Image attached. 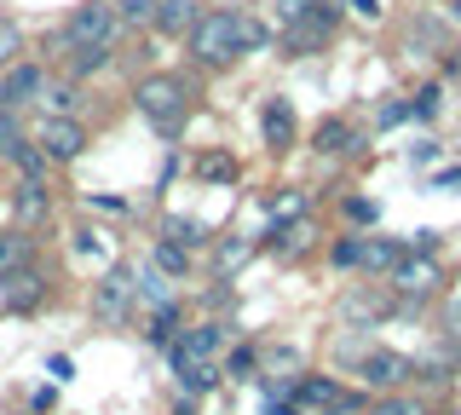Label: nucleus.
<instances>
[{
  "label": "nucleus",
  "instance_id": "2eb2a0df",
  "mask_svg": "<svg viewBox=\"0 0 461 415\" xmlns=\"http://www.w3.org/2000/svg\"><path fill=\"white\" fill-rule=\"evenodd\" d=\"M456 369H461V340H456V335H450V340H432V347L415 357V375L432 381V386H444Z\"/></svg>",
  "mask_w": 461,
  "mask_h": 415
},
{
  "label": "nucleus",
  "instance_id": "c85d7f7f",
  "mask_svg": "<svg viewBox=\"0 0 461 415\" xmlns=\"http://www.w3.org/2000/svg\"><path fill=\"white\" fill-rule=\"evenodd\" d=\"M150 260L162 266L167 277H185V271H191V248H179V242H167V237H162V242H156V254H150Z\"/></svg>",
  "mask_w": 461,
  "mask_h": 415
},
{
  "label": "nucleus",
  "instance_id": "2f4dec72",
  "mask_svg": "<svg viewBox=\"0 0 461 415\" xmlns=\"http://www.w3.org/2000/svg\"><path fill=\"white\" fill-rule=\"evenodd\" d=\"M115 12H122V30H150L156 0H115Z\"/></svg>",
  "mask_w": 461,
  "mask_h": 415
},
{
  "label": "nucleus",
  "instance_id": "b1692460",
  "mask_svg": "<svg viewBox=\"0 0 461 415\" xmlns=\"http://www.w3.org/2000/svg\"><path fill=\"white\" fill-rule=\"evenodd\" d=\"M403 260V242H393V237H364V266L357 271H393Z\"/></svg>",
  "mask_w": 461,
  "mask_h": 415
},
{
  "label": "nucleus",
  "instance_id": "c03bdc74",
  "mask_svg": "<svg viewBox=\"0 0 461 415\" xmlns=\"http://www.w3.org/2000/svg\"><path fill=\"white\" fill-rule=\"evenodd\" d=\"M335 6L357 12V18H364V23H381V0H335Z\"/></svg>",
  "mask_w": 461,
  "mask_h": 415
},
{
  "label": "nucleus",
  "instance_id": "0eeeda50",
  "mask_svg": "<svg viewBox=\"0 0 461 415\" xmlns=\"http://www.w3.org/2000/svg\"><path fill=\"white\" fill-rule=\"evenodd\" d=\"M335 18H340V6H323V12H306V18L283 23V52H288V59L323 52V47H329V35H335Z\"/></svg>",
  "mask_w": 461,
  "mask_h": 415
},
{
  "label": "nucleus",
  "instance_id": "a211bd4d",
  "mask_svg": "<svg viewBox=\"0 0 461 415\" xmlns=\"http://www.w3.org/2000/svg\"><path fill=\"white\" fill-rule=\"evenodd\" d=\"M196 18H202L196 0H156L150 30H156V35H191V23H196Z\"/></svg>",
  "mask_w": 461,
  "mask_h": 415
},
{
  "label": "nucleus",
  "instance_id": "39448f33",
  "mask_svg": "<svg viewBox=\"0 0 461 415\" xmlns=\"http://www.w3.org/2000/svg\"><path fill=\"white\" fill-rule=\"evenodd\" d=\"M220 352H225V329L220 323H191V329H179V340L167 347V364H173V375H185L191 364H220Z\"/></svg>",
  "mask_w": 461,
  "mask_h": 415
},
{
  "label": "nucleus",
  "instance_id": "f8f14e48",
  "mask_svg": "<svg viewBox=\"0 0 461 415\" xmlns=\"http://www.w3.org/2000/svg\"><path fill=\"white\" fill-rule=\"evenodd\" d=\"M312 150L317 156H357V150H364V133H357L346 116H329V122L312 127Z\"/></svg>",
  "mask_w": 461,
  "mask_h": 415
},
{
  "label": "nucleus",
  "instance_id": "7c9ffc66",
  "mask_svg": "<svg viewBox=\"0 0 461 415\" xmlns=\"http://www.w3.org/2000/svg\"><path fill=\"white\" fill-rule=\"evenodd\" d=\"M162 277H167V271L156 266V260H150V266L139 271V294H144V300H156V306H167V300H173V289H167Z\"/></svg>",
  "mask_w": 461,
  "mask_h": 415
},
{
  "label": "nucleus",
  "instance_id": "412c9836",
  "mask_svg": "<svg viewBox=\"0 0 461 415\" xmlns=\"http://www.w3.org/2000/svg\"><path fill=\"white\" fill-rule=\"evenodd\" d=\"M162 237L167 242H179V248H213V231H208V225H202V220H191V213H167V220H162Z\"/></svg>",
  "mask_w": 461,
  "mask_h": 415
},
{
  "label": "nucleus",
  "instance_id": "6e6552de",
  "mask_svg": "<svg viewBox=\"0 0 461 415\" xmlns=\"http://www.w3.org/2000/svg\"><path fill=\"white\" fill-rule=\"evenodd\" d=\"M357 375H364L375 392H403V381L415 375V357H403L393 347H369L364 357H357Z\"/></svg>",
  "mask_w": 461,
  "mask_h": 415
},
{
  "label": "nucleus",
  "instance_id": "423d86ee",
  "mask_svg": "<svg viewBox=\"0 0 461 415\" xmlns=\"http://www.w3.org/2000/svg\"><path fill=\"white\" fill-rule=\"evenodd\" d=\"M386 277H393V289H398L403 300H427V294H438L444 266L432 260V254H421V248H403V260L386 271Z\"/></svg>",
  "mask_w": 461,
  "mask_h": 415
},
{
  "label": "nucleus",
  "instance_id": "f03ea898",
  "mask_svg": "<svg viewBox=\"0 0 461 415\" xmlns=\"http://www.w3.org/2000/svg\"><path fill=\"white\" fill-rule=\"evenodd\" d=\"M185 47H191V59H196L202 69H230V64L242 59V12H230V6H202V18L191 23Z\"/></svg>",
  "mask_w": 461,
  "mask_h": 415
},
{
  "label": "nucleus",
  "instance_id": "473e14b6",
  "mask_svg": "<svg viewBox=\"0 0 461 415\" xmlns=\"http://www.w3.org/2000/svg\"><path fill=\"white\" fill-rule=\"evenodd\" d=\"M329 260H335L340 271H357V266H364V237H335Z\"/></svg>",
  "mask_w": 461,
  "mask_h": 415
},
{
  "label": "nucleus",
  "instance_id": "4c0bfd02",
  "mask_svg": "<svg viewBox=\"0 0 461 415\" xmlns=\"http://www.w3.org/2000/svg\"><path fill=\"white\" fill-rule=\"evenodd\" d=\"M18 145H23V127H18V116H12V104H6L0 110V156H12Z\"/></svg>",
  "mask_w": 461,
  "mask_h": 415
},
{
  "label": "nucleus",
  "instance_id": "49530a36",
  "mask_svg": "<svg viewBox=\"0 0 461 415\" xmlns=\"http://www.w3.org/2000/svg\"><path fill=\"white\" fill-rule=\"evenodd\" d=\"M0 110H6V81H0Z\"/></svg>",
  "mask_w": 461,
  "mask_h": 415
},
{
  "label": "nucleus",
  "instance_id": "79ce46f5",
  "mask_svg": "<svg viewBox=\"0 0 461 415\" xmlns=\"http://www.w3.org/2000/svg\"><path fill=\"white\" fill-rule=\"evenodd\" d=\"M369 415H421V410H415V404H410L403 392H381V404H375Z\"/></svg>",
  "mask_w": 461,
  "mask_h": 415
},
{
  "label": "nucleus",
  "instance_id": "de8ad7c7",
  "mask_svg": "<svg viewBox=\"0 0 461 415\" xmlns=\"http://www.w3.org/2000/svg\"><path fill=\"white\" fill-rule=\"evenodd\" d=\"M179 415H191V404H185V410H179Z\"/></svg>",
  "mask_w": 461,
  "mask_h": 415
},
{
  "label": "nucleus",
  "instance_id": "f704fd0d",
  "mask_svg": "<svg viewBox=\"0 0 461 415\" xmlns=\"http://www.w3.org/2000/svg\"><path fill=\"white\" fill-rule=\"evenodd\" d=\"M18 52H23V30H18L12 18H0V69L18 64Z\"/></svg>",
  "mask_w": 461,
  "mask_h": 415
},
{
  "label": "nucleus",
  "instance_id": "9d476101",
  "mask_svg": "<svg viewBox=\"0 0 461 415\" xmlns=\"http://www.w3.org/2000/svg\"><path fill=\"white\" fill-rule=\"evenodd\" d=\"M35 145L47 150V162H76V156L86 150V127L76 116H47L35 127Z\"/></svg>",
  "mask_w": 461,
  "mask_h": 415
},
{
  "label": "nucleus",
  "instance_id": "37998d69",
  "mask_svg": "<svg viewBox=\"0 0 461 415\" xmlns=\"http://www.w3.org/2000/svg\"><path fill=\"white\" fill-rule=\"evenodd\" d=\"M410 116H415L410 98H393V104H381V116H375V122H381V127H398V122H410Z\"/></svg>",
  "mask_w": 461,
  "mask_h": 415
},
{
  "label": "nucleus",
  "instance_id": "c756f323",
  "mask_svg": "<svg viewBox=\"0 0 461 415\" xmlns=\"http://www.w3.org/2000/svg\"><path fill=\"white\" fill-rule=\"evenodd\" d=\"M12 162H18V174H23V179H47V167H52V162H47V150L29 145V139H23L18 150H12Z\"/></svg>",
  "mask_w": 461,
  "mask_h": 415
},
{
  "label": "nucleus",
  "instance_id": "20e7f679",
  "mask_svg": "<svg viewBox=\"0 0 461 415\" xmlns=\"http://www.w3.org/2000/svg\"><path fill=\"white\" fill-rule=\"evenodd\" d=\"M133 306H139V277L127 266H110L104 277H98V289H93V318L104 329H122Z\"/></svg>",
  "mask_w": 461,
  "mask_h": 415
},
{
  "label": "nucleus",
  "instance_id": "a878e982",
  "mask_svg": "<svg viewBox=\"0 0 461 415\" xmlns=\"http://www.w3.org/2000/svg\"><path fill=\"white\" fill-rule=\"evenodd\" d=\"M266 248H277V254H288L294 260L300 248H312V225H271V237H259Z\"/></svg>",
  "mask_w": 461,
  "mask_h": 415
},
{
  "label": "nucleus",
  "instance_id": "72a5a7b5",
  "mask_svg": "<svg viewBox=\"0 0 461 415\" xmlns=\"http://www.w3.org/2000/svg\"><path fill=\"white\" fill-rule=\"evenodd\" d=\"M266 47H271V23H259V18L242 12V59H249V52H266Z\"/></svg>",
  "mask_w": 461,
  "mask_h": 415
},
{
  "label": "nucleus",
  "instance_id": "4be33fe9",
  "mask_svg": "<svg viewBox=\"0 0 461 415\" xmlns=\"http://www.w3.org/2000/svg\"><path fill=\"white\" fill-rule=\"evenodd\" d=\"M35 260V237L23 231V225H12V231H0V277H12V271H23Z\"/></svg>",
  "mask_w": 461,
  "mask_h": 415
},
{
  "label": "nucleus",
  "instance_id": "ddd939ff",
  "mask_svg": "<svg viewBox=\"0 0 461 415\" xmlns=\"http://www.w3.org/2000/svg\"><path fill=\"white\" fill-rule=\"evenodd\" d=\"M47 213H52L47 179H18V191H12V220H18L23 231H35V225H47Z\"/></svg>",
  "mask_w": 461,
  "mask_h": 415
},
{
  "label": "nucleus",
  "instance_id": "bb28decb",
  "mask_svg": "<svg viewBox=\"0 0 461 415\" xmlns=\"http://www.w3.org/2000/svg\"><path fill=\"white\" fill-rule=\"evenodd\" d=\"M64 59H69V76L81 81V76H98V69L115 59V47H69Z\"/></svg>",
  "mask_w": 461,
  "mask_h": 415
},
{
  "label": "nucleus",
  "instance_id": "9b49d317",
  "mask_svg": "<svg viewBox=\"0 0 461 415\" xmlns=\"http://www.w3.org/2000/svg\"><path fill=\"white\" fill-rule=\"evenodd\" d=\"M259 139H266V150H288L300 139V122H294V104H288V98H266V104H259Z\"/></svg>",
  "mask_w": 461,
  "mask_h": 415
},
{
  "label": "nucleus",
  "instance_id": "1a4fd4ad",
  "mask_svg": "<svg viewBox=\"0 0 461 415\" xmlns=\"http://www.w3.org/2000/svg\"><path fill=\"white\" fill-rule=\"evenodd\" d=\"M294 404H300V410H317V415H352L357 398L346 392L335 375H300V381H294Z\"/></svg>",
  "mask_w": 461,
  "mask_h": 415
},
{
  "label": "nucleus",
  "instance_id": "7ed1b4c3",
  "mask_svg": "<svg viewBox=\"0 0 461 415\" xmlns=\"http://www.w3.org/2000/svg\"><path fill=\"white\" fill-rule=\"evenodd\" d=\"M122 41V12H115V0H86V6L69 12L64 35L52 41V47H115Z\"/></svg>",
  "mask_w": 461,
  "mask_h": 415
},
{
  "label": "nucleus",
  "instance_id": "5701e85b",
  "mask_svg": "<svg viewBox=\"0 0 461 415\" xmlns=\"http://www.w3.org/2000/svg\"><path fill=\"white\" fill-rule=\"evenodd\" d=\"M179 329H185V318H179V306L167 300V306H156V311H150V329H144V340H150L156 352H167L173 340H179Z\"/></svg>",
  "mask_w": 461,
  "mask_h": 415
},
{
  "label": "nucleus",
  "instance_id": "58836bf2",
  "mask_svg": "<svg viewBox=\"0 0 461 415\" xmlns=\"http://www.w3.org/2000/svg\"><path fill=\"white\" fill-rule=\"evenodd\" d=\"M86 208L110 213V220H133V203H127V196H86Z\"/></svg>",
  "mask_w": 461,
  "mask_h": 415
},
{
  "label": "nucleus",
  "instance_id": "f257e3e1",
  "mask_svg": "<svg viewBox=\"0 0 461 415\" xmlns=\"http://www.w3.org/2000/svg\"><path fill=\"white\" fill-rule=\"evenodd\" d=\"M133 110L150 122V133L179 139V127L191 122V81H185V76H167V69H156V76H144L139 87H133Z\"/></svg>",
  "mask_w": 461,
  "mask_h": 415
},
{
  "label": "nucleus",
  "instance_id": "ea45409f",
  "mask_svg": "<svg viewBox=\"0 0 461 415\" xmlns=\"http://www.w3.org/2000/svg\"><path fill=\"white\" fill-rule=\"evenodd\" d=\"M323 6H335V0H277V18L294 23V18H306V12H323Z\"/></svg>",
  "mask_w": 461,
  "mask_h": 415
},
{
  "label": "nucleus",
  "instance_id": "cd10ccee",
  "mask_svg": "<svg viewBox=\"0 0 461 415\" xmlns=\"http://www.w3.org/2000/svg\"><path fill=\"white\" fill-rule=\"evenodd\" d=\"M306 208H312V196H306V191H294V185H288V191H277V196H271V220H277V225L300 220V213H306Z\"/></svg>",
  "mask_w": 461,
  "mask_h": 415
},
{
  "label": "nucleus",
  "instance_id": "6ab92c4d",
  "mask_svg": "<svg viewBox=\"0 0 461 415\" xmlns=\"http://www.w3.org/2000/svg\"><path fill=\"white\" fill-rule=\"evenodd\" d=\"M0 81H6V104H35V93H41V81H47V69H41V64H6V76H0Z\"/></svg>",
  "mask_w": 461,
  "mask_h": 415
},
{
  "label": "nucleus",
  "instance_id": "a18cd8bd",
  "mask_svg": "<svg viewBox=\"0 0 461 415\" xmlns=\"http://www.w3.org/2000/svg\"><path fill=\"white\" fill-rule=\"evenodd\" d=\"M444 18H450V23H461V0H444Z\"/></svg>",
  "mask_w": 461,
  "mask_h": 415
},
{
  "label": "nucleus",
  "instance_id": "f3484780",
  "mask_svg": "<svg viewBox=\"0 0 461 415\" xmlns=\"http://www.w3.org/2000/svg\"><path fill=\"white\" fill-rule=\"evenodd\" d=\"M254 254H259L254 237H213V277H237Z\"/></svg>",
  "mask_w": 461,
  "mask_h": 415
},
{
  "label": "nucleus",
  "instance_id": "a19ab883",
  "mask_svg": "<svg viewBox=\"0 0 461 415\" xmlns=\"http://www.w3.org/2000/svg\"><path fill=\"white\" fill-rule=\"evenodd\" d=\"M254 364H259V352H254V347H237V352H230V357H225V375H237V381H249V369H254Z\"/></svg>",
  "mask_w": 461,
  "mask_h": 415
},
{
  "label": "nucleus",
  "instance_id": "e433bc0d",
  "mask_svg": "<svg viewBox=\"0 0 461 415\" xmlns=\"http://www.w3.org/2000/svg\"><path fill=\"white\" fill-rule=\"evenodd\" d=\"M340 213H346L352 225H375V220H381V208H375L369 196H346V203H340Z\"/></svg>",
  "mask_w": 461,
  "mask_h": 415
},
{
  "label": "nucleus",
  "instance_id": "c9c22d12",
  "mask_svg": "<svg viewBox=\"0 0 461 415\" xmlns=\"http://www.w3.org/2000/svg\"><path fill=\"white\" fill-rule=\"evenodd\" d=\"M438 104H444V87H438V81H427V87L421 93H415V116H421V122H432V116H438Z\"/></svg>",
  "mask_w": 461,
  "mask_h": 415
},
{
  "label": "nucleus",
  "instance_id": "4468645a",
  "mask_svg": "<svg viewBox=\"0 0 461 415\" xmlns=\"http://www.w3.org/2000/svg\"><path fill=\"white\" fill-rule=\"evenodd\" d=\"M259 375H266L271 392H283V386H294L300 375H306V357H300L294 347H266L259 352Z\"/></svg>",
  "mask_w": 461,
  "mask_h": 415
},
{
  "label": "nucleus",
  "instance_id": "393cba45",
  "mask_svg": "<svg viewBox=\"0 0 461 415\" xmlns=\"http://www.w3.org/2000/svg\"><path fill=\"white\" fill-rule=\"evenodd\" d=\"M196 179H202V185H230V179H237V156H230V150L196 156Z\"/></svg>",
  "mask_w": 461,
  "mask_h": 415
},
{
  "label": "nucleus",
  "instance_id": "aec40b11",
  "mask_svg": "<svg viewBox=\"0 0 461 415\" xmlns=\"http://www.w3.org/2000/svg\"><path fill=\"white\" fill-rule=\"evenodd\" d=\"M35 104L47 110V116H76V104H81V81L69 76V81H41V93H35Z\"/></svg>",
  "mask_w": 461,
  "mask_h": 415
},
{
  "label": "nucleus",
  "instance_id": "dca6fc26",
  "mask_svg": "<svg viewBox=\"0 0 461 415\" xmlns=\"http://www.w3.org/2000/svg\"><path fill=\"white\" fill-rule=\"evenodd\" d=\"M0 294H6L12 311H35L41 300H47V277H41L35 266H23V271H12V277H0Z\"/></svg>",
  "mask_w": 461,
  "mask_h": 415
}]
</instances>
